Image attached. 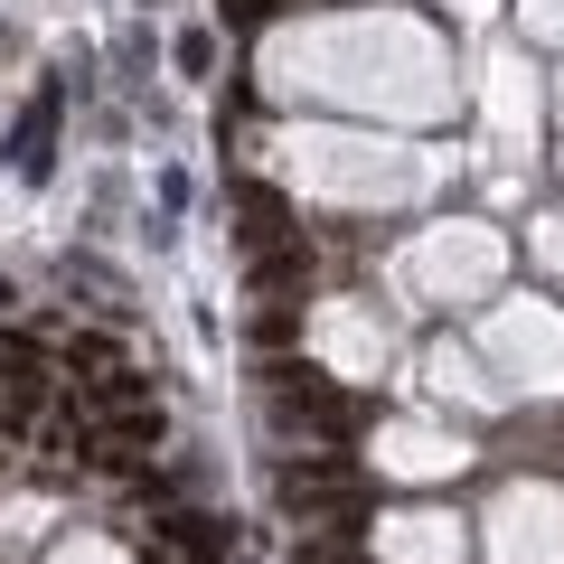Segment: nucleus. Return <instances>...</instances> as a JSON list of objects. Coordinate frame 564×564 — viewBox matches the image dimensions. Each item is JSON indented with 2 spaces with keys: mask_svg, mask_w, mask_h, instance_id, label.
I'll list each match as a JSON object with an SVG mask.
<instances>
[{
  "mask_svg": "<svg viewBox=\"0 0 564 564\" xmlns=\"http://www.w3.org/2000/svg\"><path fill=\"white\" fill-rule=\"evenodd\" d=\"M273 499L292 508L302 527H321V518H367V470L348 462V452H302V462H282L273 470Z\"/></svg>",
  "mask_w": 564,
  "mask_h": 564,
  "instance_id": "1",
  "label": "nucleus"
},
{
  "mask_svg": "<svg viewBox=\"0 0 564 564\" xmlns=\"http://www.w3.org/2000/svg\"><path fill=\"white\" fill-rule=\"evenodd\" d=\"M263 395H273V414L292 423V433H321V443H348V433L367 423V404L339 395V386H329L321 367H302V358H273V367H263Z\"/></svg>",
  "mask_w": 564,
  "mask_h": 564,
  "instance_id": "2",
  "label": "nucleus"
},
{
  "mask_svg": "<svg viewBox=\"0 0 564 564\" xmlns=\"http://www.w3.org/2000/svg\"><path fill=\"white\" fill-rule=\"evenodd\" d=\"M236 207H245V226H236L245 254H263V245H282V236H302V226H292V198H282V188H263V180H236Z\"/></svg>",
  "mask_w": 564,
  "mask_h": 564,
  "instance_id": "3",
  "label": "nucleus"
},
{
  "mask_svg": "<svg viewBox=\"0 0 564 564\" xmlns=\"http://www.w3.org/2000/svg\"><path fill=\"white\" fill-rule=\"evenodd\" d=\"M161 545L188 564H226L236 555V518H207V508H180V518H161Z\"/></svg>",
  "mask_w": 564,
  "mask_h": 564,
  "instance_id": "4",
  "label": "nucleus"
},
{
  "mask_svg": "<svg viewBox=\"0 0 564 564\" xmlns=\"http://www.w3.org/2000/svg\"><path fill=\"white\" fill-rule=\"evenodd\" d=\"M245 282H254V302H282V292H311V245H302V236L263 245V254L245 263Z\"/></svg>",
  "mask_w": 564,
  "mask_h": 564,
  "instance_id": "5",
  "label": "nucleus"
},
{
  "mask_svg": "<svg viewBox=\"0 0 564 564\" xmlns=\"http://www.w3.org/2000/svg\"><path fill=\"white\" fill-rule=\"evenodd\" d=\"M57 85H47L39 104H29V122H20V141H10V161H20V180H47V132H57Z\"/></svg>",
  "mask_w": 564,
  "mask_h": 564,
  "instance_id": "6",
  "label": "nucleus"
},
{
  "mask_svg": "<svg viewBox=\"0 0 564 564\" xmlns=\"http://www.w3.org/2000/svg\"><path fill=\"white\" fill-rule=\"evenodd\" d=\"M122 367V348L104 339V329H76V339H66V386H85V377H113Z\"/></svg>",
  "mask_w": 564,
  "mask_h": 564,
  "instance_id": "7",
  "label": "nucleus"
},
{
  "mask_svg": "<svg viewBox=\"0 0 564 564\" xmlns=\"http://www.w3.org/2000/svg\"><path fill=\"white\" fill-rule=\"evenodd\" d=\"M292 329H302V321H292V302H263L254 321H245V339H254V348H282Z\"/></svg>",
  "mask_w": 564,
  "mask_h": 564,
  "instance_id": "8",
  "label": "nucleus"
},
{
  "mask_svg": "<svg viewBox=\"0 0 564 564\" xmlns=\"http://www.w3.org/2000/svg\"><path fill=\"white\" fill-rule=\"evenodd\" d=\"M180 66H188V76H207V66H217V39H207V29H188V39H180Z\"/></svg>",
  "mask_w": 564,
  "mask_h": 564,
  "instance_id": "9",
  "label": "nucleus"
}]
</instances>
